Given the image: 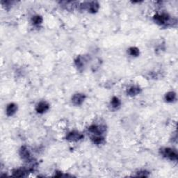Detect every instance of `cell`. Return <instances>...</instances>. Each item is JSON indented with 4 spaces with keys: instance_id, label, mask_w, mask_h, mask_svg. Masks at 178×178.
Listing matches in <instances>:
<instances>
[{
    "instance_id": "1",
    "label": "cell",
    "mask_w": 178,
    "mask_h": 178,
    "mask_svg": "<svg viewBox=\"0 0 178 178\" xmlns=\"http://www.w3.org/2000/svg\"><path fill=\"white\" fill-rule=\"evenodd\" d=\"M161 153L163 157L173 161H176L177 159V153L173 149L170 148H165L161 150Z\"/></svg>"
},
{
    "instance_id": "2",
    "label": "cell",
    "mask_w": 178,
    "mask_h": 178,
    "mask_svg": "<svg viewBox=\"0 0 178 178\" xmlns=\"http://www.w3.org/2000/svg\"><path fill=\"white\" fill-rule=\"evenodd\" d=\"M170 20V16L167 13H162V14H157L154 16V20L157 24L158 25H164L166 22L169 21Z\"/></svg>"
},
{
    "instance_id": "3",
    "label": "cell",
    "mask_w": 178,
    "mask_h": 178,
    "mask_svg": "<svg viewBox=\"0 0 178 178\" xmlns=\"http://www.w3.org/2000/svg\"><path fill=\"white\" fill-rule=\"evenodd\" d=\"M83 138V134L78 132H76V131H72V132H69L66 136V139L70 141H78Z\"/></svg>"
},
{
    "instance_id": "4",
    "label": "cell",
    "mask_w": 178,
    "mask_h": 178,
    "mask_svg": "<svg viewBox=\"0 0 178 178\" xmlns=\"http://www.w3.org/2000/svg\"><path fill=\"white\" fill-rule=\"evenodd\" d=\"M89 132L96 134V135H100L106 131V127L103 125H90L89 128Z\"/></svg>"
},
{
    "instance_id": "5",
    "label": "cell",
    "mask_w": 178,
    "mask_h": 178,
    "mask_svg": "<svg viewBox=\"0 0 178 178\" xmlns=\"http://www.w3.org/2000/svg\"><path fill=\"white\" fill-rule=\"evenodd\" d=\"M85 6L88 8L89 12L91 13H96L99 10V8H100V4H99L98 2H90L86 3Z\"/></svg>"
},
{
    "instance_id": "6",
    "label": "cell",
    "mask_w": 178,
    "mask_h": 178,
    "mask_svg": "<svg viewBox=\"0 0 178 178\" xmlns=\"http://www.w3.org/2000/svg\"><path fill=\"white\" fill-rule=\"evenodd\" d=\"M33 171V169H31V168H17V169H15L13 171V176L15 177H24L26 176V174L29 172L32 171Z\"/></svg>"
},
{
    "instance_id": "7",
    "label": "cell",
    "mask_w": 178,
    "mask_h": 178,
    "mask_svg": "<svg viewBox=\"0 0 178 178\" xmlns=\"http://www.w3.org/2000/svg\"><path fill=\"white\" fill-rule=\"evenodd\" d=\"M49 109V104L47 102H40L36 105V111L39 113H43Z\"/></svg>"
},
{
    "instance_id": "8",
    "label": "cell",
    "mask_w": 178,
    "mask_h": 178,
    "mask_svg": "<svg viewBox=\"0 0 178 178\" xmlns=\"http://www.w3.org/2000/svg\"><path fill=\"white\" fill-rule=\"evenodd\" d=\"M86 96L84 94H81V93H77L75 94L72 98V101L74 104L75 105H81L84 103V100H85Z\"/></svg>"
},
{
    "instance_id": "9",
    "label": "cell",
    "mask_w": 178,
    "mask_h": 178,
    "mask_svg": "<svg viewBox=\"0 0 178 178\" xmlns=\"http://www.w3.org/2000/svg\"><path fill=\"white\" fill-rule=\"evenodd\" d=\"M20 155L21 158L27 161H30L31 160V155L30 152H29L26 146H22L20 150Z\"/></svg>"
},
{
    "instance_id": "10",
    "label": "cell",
    "mask_w": 178,
    "mask_h": 178,
    "mask_svg": "<svg viewBox=\"0 0 178 178\" xmlns=\"http://www.w3.org/2000/svg\"><path fill=\"white\" fill-rule=\"evenodd\" d=\"M17 110V105L14 103H11L7 106L6 112H7V114L8 116H12L16 113Z\"/></svg>"
},
{
    "instance_id": "11",
    "label": "cell",
    "mask_w": 178,
    "mask_h": 178,
    "mask_svg": "<svg viewBox=\"0 0 178 178\" xmlns=\"http://www.w3.org/2000/svg\"><path fill=\"white\" fill-rule=\"evenodd\" d=\"M141 92V89L139 86H134L130 87V88L127 90V94L130 96H135L139 94Z\"/></svg>"
},
{
    "instance_id": "12",
    "label": "cell",
    "mask_w": 178,
    "mask_h": 178,
    "mask_svg": "<svg viewBox=\"0 0 178 178\" xmlns=\"http://www.w3.org/2000/svg\"><path fill=\"white\" fill-rule=\"evenodd\" d=\"M104 138L103 137L100 136V135H96V136H93L91 137V141L94 143L95 144L97 145H100L102 144L104 142Z\"/></svg>"
},
{
    "instance_id": "13",
    "label": "cell",
    "mask_w": 178,
    "mask_h": 178,
    "mask_svg": "<svg viewBox=\"0 0 178 178\" xmlns=\"http://www.w3.org/2000/svg\"><path fill=\"white\" fill-rule=\"evenodd\" d=\"M176 93L171 91V92H168V93H166V95L165 96V99L166 101L171 103V102H173L175 99H176Z\"/></svg>"
},
{
    "instance_id": "14",
    "label": "cell",
    "mask_w": 178,
    "mask_h": 178,
    "mask_svg": "<svg viewBox=\"0 0 178 178\" xmlns=\"http://www.w3.org/2000/svg\"><path fill=\"white\" fill-rule=\"evenodd\" d=\"M32 22L34 23L35 25H39L43 22V17L40 16H35L32 17Z\"/></svg>"
},
{
    "instance_id": "15",
    "label": "cell",
    "mask_w": 178,
    "mask_h": 178,
    "mask_svg": "<svg viewBox=\"0 0 178 178\" xmlns=\"http://www.w3.org/2000/svg\"><path fill=\"white\" fill-rule=\"evenodd\" d=\"M129 53L133 57H138L140 54V51L136 47H132L129 49Z\"/></svg>"
},
{
    "instance_id": "16",
    "label": "cell",
    "mask_w": 178,
    "mask_h": 178,
    "mask_svg": "<svg viewBox=\"0 0 178 178\" xmlns=\"http://www.w3.org/2000/svg\"><path fill=\"white\" fill-rule=\"evenodd\" d=\"M111 104L113 108H118L121 105V101L117 97H113L111 102Z\"/></svg>"
},
{
    "instance_id": "17",
    "label": "cell",
    "mask_w": 178,
    "mask_h": 178,
    "mask_svg": "<svg viewBox=\"0 0 178 178\" xmlns=\"http://www.w3.org/2000/svg\"><path fill=\"white\" fill-rule=\"evenodd\" d=\"M146 171H140L137 175V177H147L148 175H146Z\"/></svg>"
}]
</instances>
